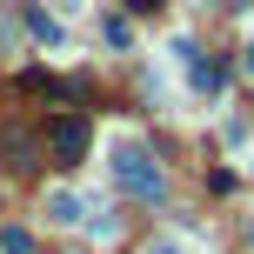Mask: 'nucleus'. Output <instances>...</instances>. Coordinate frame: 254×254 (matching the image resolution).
Returning <instances> with one entry per match:
<instances>
[{
  "label": "nucleus",
  "instance_id": "7ed1b4c3",
  "mask_svg": "<svg viewBox=\"0 0 254 254\" xmlns=\"http://www.w3.org/2000/svg\"><path fill=\"white\" fill-rule=\"evenodd\" d=\"M47 221H54V228H74V221H87V201L67 194V188H54L47 194Z\"/></svg>",
  "mask_w": 254,
  "mask_h": 254
},
{
  "label": "nucleus",
  "instance_id": "20e7f679",
  "mask_svg": "<svg viewBox=\"0 0 254 254\" xmlns=\"http://www.w3.org/2000/svg\"><path fill=\"white\" fill-rule=\"evenodd\" d=\"M0 254H34V234L27 228H0Z\"/></svg>",
  "mask_w": 254,
  "mask_h": 254
},
{
  "label": "nucleus",
  "instance_id": "39448f33",
  "mask_svg": "<svg viewBox=\"0 0 254 254\" xmlns=\"http://www.w3.org/2000/svg\"><path fill=\"white\" fill-rule=\"evenodd\" d=\"M27 27H34V34H40V40H47V47H54V40H61V27H54V20H47V13H27Z\"/></svg>",
  "mask_w": 254,
  "mask_h": 254
},
{
  "label": "nucleus",
  "instance_id": "f257e3e1",
  "mask_svg": "<svg viewBox=\"0 0 254 254\" xmlns=\"http://www.w3.org/2000/svg\"><path fill=\"white\" fill-rule=\"evenodd\" d=\"M107 167H114V181L134 194V201H161V194H167V174L154 167V154L140 147V140H114V161H107Z\"/></svg>",
  "mask_w": 254,
  "mask_h": 254
},
{
  "label": "nucleus",
  "instance_id": "0eeeda50",
  "mask_svg": "<svg viewBox=\"0 0 254 254\" xmlns=\"http://www.w3.org/2000/svg\"><path fill=\"white\" fill-rule=\"evenodd\" d=\"M241 67H248V74H254V40H248V54H241Z\"/></svg>",
  "mask_w": 254,
  "mask_h": 254
},
{
  "label": "nucleus",
  "instance_id": "1a4fd4ad",
  "mask_svg": "<svg viewBox=\"0 0 254 254\" xmlns=\"http://www.w3.org/2000/svg\"><path fill=\"white\" fill-rule=\"evenodd\" d=\"M234 7H241V0H234Z\"/></svg>",
  "mask_w": 254,
  "mask_h": 254
},
{
  "label": "nucleus",
  "instance_id": "423d86ee",
  "mask_svg": "<svg viewBox=\"0 0 254 254\" xmlns=\"http://www.w3.org/2000/svg\"><path fill=\"white\" fill-rule=\"evenodd\" d=\"M147 254H181V248H174V241H154V248H147Z\"/></svg>",
  "mask_w": 254,
  "mask_h": 254
},
{
  "label": "nucleus",
  "instance_id": "6e6552de",
  "mask_svg": "<svg viewBox=\"0 0 254 254\" xmlns=\"http://www.w3.org/2000/svg\"><path fill=\"white\" fill-rule=\"evenodd\" d=\"M127 7H134V13H147V7H154V0H127Z\"/></svg>",
  "mask_w": 254,
  "mask_h": 254
},
{
  "label": "nucleus",
  "instance_id": "f03ea898",
  "mask_svg": "<svg viewBox=\"0 0 254 254\" xmlns=\"http://www.w3.org/2000/svg\"><path fill=\"white\" fill-rule=\"evenodd\" d=\"M47 147H54V161H80V154H87V114H61L47 127Z\"/></svg>",
  "mask_w": 254,
  "mask_h": 254
}]
</instances>
